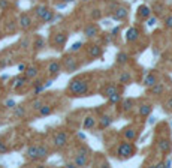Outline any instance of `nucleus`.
Segmentation results:
<instances>
[{
  "label": "nucleus",
  "mask_w": 172,
  "mask_h": 168,
  "mask_svg": "<svg viewBox=\"0 0 172 168\" xmlns=\"http://www.w3.org/2000/svg\"><path fill=\"white\" fill-rule=\"evenodd\" d=\"M88 81L84 78H75L67 86V90L72 93V96H85L88 93Z\"/></svg>",
  "instance_id": "f257e3e1"
},
{
  "label": "nucleus",
  "mask_w": 172,
  "mask_h": 168,
  "mask_svg": "<svg viewBox=\"0 0 172 168\" xmlns=\"http://www.w3.org/2000/svg\"><path fill=\"white\" fill-rule=\"evenodd\" d=\"M135 153H136V147L133 146V144H132L129 140L120 143V146L117 147V158H118L120 161L130 159Z\"/></svg>",
  "instance_id": "f03ea898"
},
{
  "label": "nucleus",
  "mask_w": 172,
  "mask_h": 168,
  "mask_svg": "<svg viewBox=\"0 0 172 168\" xmlns=\"http://www.w3.org/2000/svg\"><path fill=\"white\" fill-rule=\"evenodd\" d=\"M63 68H64V72H67V74H72V72L78 71L79 63H78V60H77L75 57H72V56H64Z\"/></svg>",
  "instance_id": "7ed1b4c3"
},
{
  "label": "nucleus",
  "mask_w": 172,
  "mask_h": 168,
  "mask_svg": "<svg viewBox=\"0 0 172 168\" xmlns=\"http://www.w3.org/2000/svg\"><path fill=\"white\" fill-rule=\"evenodd\" d=\"M67 141H69V137L64 131H59L54 137H53V143L57 149H64L67 146Z\"/></svg>",
  "instance_id": "20e7f679"
},
{
  "label": "nucleus",
  "mask_w": 172,
  "mask_h": 168,
  "mask_svg": "<svg viewBox=\"0 0 172 168\" xmlns=\"http://www.w3.org/2000/svg\"><path fill=\"white\" fill-rule=\"evenodd\" d=\"M60 71H61V63H59L56 60L48 65V75L51 78H57L60 75Z\"/></svg>",
  "instance_id": "39448f33"
},
{
  "label": "nucleus",
  "mask_w": 172,
  "mask_h": 168,
  "mask_svg": "<svg viewBox=\"0 0 172 168\" xmlns=\"http://www.w3.org/2000/svg\"><path fill=\"white\" fill-rule=\"evenodd\" d=\"M157 147H159V150H160L162 153L168 155V153L172 150V143H171L168 138H160V140L157 141Z\"/></svg>",
  "instance_id": "423d86ee"
},
{
  "label": "nucleus",
  "mask_w": 172,
  "mask_h": 168,
  "mask_svg": "<svg viewBox=\"0 0 172 168\" xmlns=\"http://www.w3.org/2000/svg\"><path fill=\"white\" fill-rule=\"evenodd\" d=\"M66 41H67V35H66V33H63V32L56 33V35H54V38H53V42H54L56 48H59V50H61V48H63V45L66 44Z\"/></svg>",
  "instance_id": "0eeeda50"
},
{
  "label": "nucleus",
  "mask_w": 172,
  "mask_h": 168,
  "mask_svg": "<svg viewBox=\"0 0 172 168\" xmlns=\"http://www.w3.org/2000/svg\"><path fill=\"white\" fill-rule=\"evenodd\" d=\"M118 92V87L115 86V84H112V83H109V84H106L105 87H102V90H100V95L103 96V98H109V96H112L114 93H117Z\"/></svg>",
  "instance_id": "6e6552de"
},
{
  "label": "nucleus",
  "mask_w": 172,
  "mask_h": 168,
  "mask_svg": "<svg viewBox=\"0 0 172 168\" xmlns=\"http://www.w3.org/2000/svg\"><path fill=\"white\" fill-rule=\"evenodd\" d=\"M87 53H88V56H90L91 59H97V57L102 56V47L97 45V44H93V45L88 47Z\"/></svg>",
  "instance_id": "1a4fd4ad"
},
{
  "label": "nucleus",
  "mask_w": 172,
  "mask_h": 168,
  "mask_svg": "<svg viewBox=\"0 0 172 168\" xmlns=\"http://www.w3.org/2000/svg\"><path fill=\"white\" fill-rule=\"evenodd\" d=\"M111 125H112V117L108 116V114H103V116H100V119H99V125H97V128H99V129H106V128H109Z\"/></svg>",
  "instance_id": "9d476101"
},
{
  "label": "nucleus",
  "mask_w": 172,
  "mask_h": 168,
  "mask_svg": "<svg viewBox=\"0 0 172 168\" xmlns=\"http://www.w3.org/2000/svg\"><path fill=\"white\" fill-rule=\"evenodd\" d=\"M30 26H32V18H30V15L21 14L20 15V27L22 30H27V29H30Z\"/></svg>",
  "instance_id": "9b49d317"
},
{
  "label": "nucleus",
  "mask_w": 172,
  "mask_h": 168,
  "mask_svg": "<svg viewBox=\"0 0 172 168\" xmlns=\"http://www.w3.org/2000/svg\"><path fill=\"white\" fill-rule=\"evenodd\" d=\"M150 17H151V9L148 6L142 5V6L138 8V18L139 20H147V18H150Z\"/></svg>",
  "instance_id": "f8f14e48"
},
{
  "label": "nucleus",
  "mask_w": 172,
  "mask_h": 168,
  "mask_svg": "<svg viewBox=\"0 0 172 168\" xmlns=\"http://www.w3.org/2000/svg\"><path fill=\"white\" fill-rule=\"evenodd\" d=\"M26 155H27V158L30 161H39V156H38L39 155V146H30L27 149Z\"/></svg>",
  "instance_id": "ddd939ff"
},
{
  "label": "nucleus",
  "mask_w": 172,
  "mask_h": 168,
  "mask_svg": "<svg viewBox=\"0 0 172 168\" xmlns=\"http://www.w3.org/2000/svg\"><path fill=\"white\" fill-rule=\"evenodd\" d=\"M97 33H99V27H97L96 24H88V26H85V29H84V35L87 38H94Z\"/></svg>",
  "instance_id": "4468645a"
},
{
  "label": "nucleus",
  "mask_w": 172,
  "mask_h": 168,
  "mask_svg": "<svg viewBox=\"0 0 172 168\" xmlns=\"http://www.w3.org/2000/svg\"><path fill=\"white\" fill-rule=\"evenodd\" d=\"M138 38H139V30H138L136 27H130V29L126 32V41H127V42H135Z\"/></svg>",
  "instance_id": "2eb2a0df"
},
{
  "label": "nucleus",
  "mask_w": 172,
  "mask_h": 168,
  "mask_svg": "<svg viewBox=\"0 0 172 168\" xmlns=\"http://www.w3.org/2000/svg\"><path fill=\"white\" fill-rule=\"evenodd\" d=\"M73 164H75L77 167H85L88 164V156L82 155V153H78L75 156V159H73Z\"/></svg>",
  "instance_id": "dca6fc26"
},
{
  "label": "nucleus",
  "mask_w": 172,
  "mask_h": 168,
  "mask_svg": "<svg viewBox=\"0 0 172 168\" xmlns=\"http://www.w3.org/2000/svg\"><path fill=\"white\" fill-rule=\"evenodd\" d=\"M126 17H127V9L126 8H117L114 15H112V18L115 21H121V20H124Z\"/></svg>",
  "instance_id": "f3484780"
},
{
  "label": "nucleus",
  "mask_w": 172,
  "mask_h": 168,
  "mask_svg": "<svg viewBox=\"0 0 172 168\" xmlns=\"http://www.w3.org/2000/svg\"><path fill=\"white\" fill-rule=\"evenodd\" d=\"M33 50L35 51H40V50H43L45 48V39L43 38H40V36H36L35 39H33Z\"/></svg>",
  "instance_id": "a211bd4d"
},
{
  "label": "nucleus",
  "mask_w": 172,
  "mask_h": 168,
  "mask_svg": "<svg viewBox=\"0 0 172 168\" xmlns=\"http://www.w3.org/2000/svg\"><path fill=\"white\" fill-rule=\"evenodd\" d=\"M163 92H165V86L162 83H156L153 87H150V93L154 96H162Z\"/></svg>",
  "instance_id": "6ab92c4d"
},
{
  "label": "nucleus",
  "mask_w": 172,
  "mask_h": 168,
  "mask_svg": "<svg viewBox=\"0 0 172 168\" xmlns=\"http://www.w3.org/2000/svg\"><path fill=\"white\" fill-rule=\"evenodd\" d=\"M96 126V119L94 116H87L84 119V122H82V128L84 129H93Z\"/></svg>",
  "instance_id": "aec40b11"
},
{
  "label": "nucleus",
  "mask_w": 172,
  "mask_h": 168,
  "mask_svg": "<svg viewBox=\"0 0 172 168\" xmlns=\"http://www.w3.org/2000/svg\"><path fill=\"white\" fill-rule=\"evenodd\" d=\"M123 135H124V138H126V140L133 141V140H136L138 132H136V129H133V128H126L124 131H123Z\"/></svg>",
  "instance_id": "412c9836"
},
{
  "label": "nucleus",
  "mask_w": 172,
  "mask_h": 168,
  "mask_svg": "<svg viewBox=\"0 0 172 168\" xmlns=\"http://www.w3.org/2000/svg\"><path fill=\"white\" fill-rule=\"evenodd\" d=\"M26 81H27L26 75H24V77H17V78H14V81H12L11 87H12L14 90H18L20 87H22L24 84H26Z\"/></svg>",
  "instance_id": "4be33fe9"
},
{
  "label": "nucleus",
  "mask_w": 172,
  "mask_h": 168,
  "mask_svg": "<svg viewBox=\"0 0 172 168\" xmlns=\"http://www.w3.org/2000/svg\"><path fill=\"white\" fill-rule=\"evenodd\" d=\"M156 83H157V77H156L154 74H148V75L144 78V86H145V87H148V89L153 87Z\"/></svg>",
  "instance_id": "5701e85b"
},
{
  "label": "nucleus",
  "mask_w": 172,
  "mask_h": 168,
  "mask_svg": "<svg viewBox=\"0 0 172 168\" xmlns=\"http://www.w3.org/2000/svg\"><path fill=\"white\" fill-rule=\"evenodd\" d=\"M24 75H26L27 80H33L35 77H38V68L36 66H27L26 72H24Z\"/></svg>",
  "instance_id": "b1692460"
},
{
  "label": "nucleus",
  "mask_w": 172,
  "mask_h": 168,
  "mask_svg": "<svg viewBox=\"0 0 172 168\" xmlns=\"http://www.w3.org/2000/svg\"><path fill=\"white\" fill-rule=\"evenodd\" d=\"M151 110H153L151 105H148V104H142V105L139 107V116H141V117H148V116L151 114Z\"/></svg>",
  "instance_id": "393cba45"
},
{
  "label": "nucleus",
  "mask_w": 172,
  "mask_h": 168,
  "mask_svg": "<svg viewBox=\"0 0 172 168\" xmlns=\"http://www.w3.org/2000/svg\"><path fill=\"white\" fill-rule=\"evenodd\" d=\"M130 81H132V75L129 74L127 71H124V72H121L120 74V77H118V83H121V84H130Z\"/></svg>",
  "instance_id": "a878e982"
},
{
  "label": "nucleus",
  "mask_w": 172,
  "mask_h": 168,
  "mask_svg": "<svg viewBox=\"0 0 172 168\" xmlns=\"http://www.w3.org/2000/svg\"><path fill=\"white\" fill-rule=\"evenodd\" d=\"M48 155H50V150H48V147L45 146V144H39V161H45L48 158Z\"/></svg>",
  "instance_id": "bb28decb"
},
{
  "label": "nucleus",
  "mask_w": 172,
  "mask_h": 168,
  "mask_svg": "<svg viewBox=\"0 0 172 168\" xmlns=\"http://www.w3.org/2000/svg\"><path fill=\"white\" fill-rule=\"evenodd\" d=\"M133 108V99H123L121 101V110L123 113H129Z\"/></svg>",
  "instance_id": "cd10ccee"
},
{
  "label": "nucleus",
  "mask_w": 172,
  "mask_h": 168,
  "mask_svg": "<svg viewBox=\"0 0 172 168\" xmlns=\"http://www.w3.org/2000/svg\"><path fill=\"white\" fill-rule=\"evenodd\" d=\"M24 116H26V107H22V105H17V107L14 108V117L21 119V117H24Z\"/></svg>",
  "instance_id": "c85d7f7f"
},
{
  "label": "nucleus",
  "mask_w": 172,
  "mask_h": 168,
  "mask_svg": "<svg viewBox=\"0 0 172 168\" xmlns=\"http://www.w3.org/2000/svg\"><path fill=\"white\" fill-rule=\"evenodd\" d=\"M46 12H48V8H46V6H43V5H42V6H36V8H35V15H36L38 18H42Z\"/></svg>",
  "instance_id": "c756f323"
},
{
  "label": "nucleus",
  "mask_w": 172,
  "mask_h": 168,
  "mask_svg": "<svg viewBox=\"0 0 172 168\" xmlns=\"http://www.w3.org/2000/svg\"><path fill=\"white\" fill-rule=\"evenodd\" d=\"M127 62H129V54H127V53H118V54H117V63L124 65V63H127Z\"/></svg>",
  "instance_id": "7c9ffc66"
},
{
  "label": "nucleus",
  "mask_w": 172,
  "mask_h": 168,
  "mask_svg": "<svg viewBox=\"0 0 172 168\" xmlns=\"http://www.w3.org/2000/svg\"><path fill=\"white\" fill-rule=\"evenodd\" d=\"M108 102L109 104H112V105H117V104H120L121 102V95L117 92V93H114L112 96H109L108 98Z\"/></svg>",
  "instance_id": "2f4dec72"
},
{
  "label": "nucleus",
  "mask_w": 172,
  "mask_h": 168,
  "mask_svg": "<svg viewBox=\"0 0 172 168\" xmlns=\"http://www.w3.org/2000/svg\"><path fill=\"white\" fill-rule=\"evenodd\" d=\"M38 113H39V116H42V117H45V116H50V114L53 113V107H51V105H43V107H42V108H40Z\"/></svg>",
  "instance_id": "473e14b6"
},
{
  "label": "nucleus",
  "mask_w": 172,
  "mask_h": 168,
  "mask_svg": "<svg viewBox=\"0 0 172 168\" xmlns=\"http://www.w3.org/2000/svg\"><path fill=\"white\" fill-rule=\"evenodd\" d=\"M40 20H42V23H51V21L54 20V12H53L51 9H48V12H46Z\"/></svg>",
  "instance_id": "72a5a7b5"
},
{
  "label": "nucleus",
  "mask_w": 172,
  "mask_h": 168,
  "mask_svg": "<svg viewBox=\"0 0 172 168\" xmlns=\"http://www.w3.org/2000/svg\"><path fill=\"white\" fill-rule=\"evenodd\" d=\"M43 105H45V104L42 102V99H35V101L32 102V110H33V111H39Z\"/></svg>",
  "instance_id": "f704fd0d"
},
{
  "label": "nucleus",
  "mask_w": 172,
  "mask_h": 168,
  "mask_svg": "<svg viewBox=\"0 0 172 168\" xmlns=\"http://www.w3.org/2000/svg\"><path fill=\"white\" fill-rule=\"evenodd\" d=\"M84 47V44L81 42V41H78V42H75V44H73L72 47H70V53H75V51H78V50H81V48Z\"/></svg>",
  "instance_id": "c9c22d12"
},
{
  "label": "nucleus",
  "mask_w": 172,
  "mask_h": 168,
  "mask_svg": "<svg viewBox=\"0 0 172 168\" xmlns=\"http://www.w3.org/2000/svg\"><path fill=\"white\" fill-rule=\"evenodd\" d=\"M165 27L172 30V14H169L166 18H165Z\"/></svg>",
  "instance_id": "e433bc0d"
},
{
  "label": "nucleus",
  "mask_w": 172,
  "mask_h": 168,
  "mask_svg": "<svg viewBox=\"0 0 172 168\" xmlns=\"http://www.w3.org/2000/svg\"><path fill=\"white\" fill-rule=\"evenodd\" d=\"M8 152H9V146L3 140H0V153H8Z\"/></svg>",
  "instance_id": "4c0bfd02"
},
{
  "label": "nucleus",
  "mask_w": 172,
  "mask_h": 168,
  "mask_svg": "<svg viewBox=\"0 0 172 168\" xmlns=\"http://www.w3.org/2000/svg\"><path fill=\"white\" fill-rule=\"evenodd\" d=\"M45 89H46V86H45V84L36 86V87H35V90H33V95H39V93H42V92H43Z\"/></svg>",
  "instance_id": "58836bf2"
},
{
  "label": "nucleus",
  "mask_w": 172,
  "mask_h": 168,
  "mask_svg": "<svg viewBox=\"0 0 172 168\" xmlns=\"http://www.w3.org/2000/svg\"><path fill=\"white\" fill-rule=\"evenodd\" d=\"M165 110H166V111H172V96L165 102Z\"/></svg>",
  "instance_id": "ea45409f"
},
{
  "label": "nucleus",
  "mask_w": 172,
  "mask_h": 168,
  "mask_svg": "<svg viewBox=\"0 0 172 168\" xmlns=\"http://www.w3.org/2000/svg\"><path fill=\"white\" fill-rule=\"evenodd\" d=\"M5 105H6L8 108H15V107H17V104H15L14 99H8V101L5 102Z\"/></svg>",
  "instance_id": "a19ab883"
},
{
  "label": "nucleus",
  "mask_w": 172,
  "mask_h": 168,
  "mask_svg": "<svg viewBox=\"0 0 172 168\" xmlns=\"http://www.w3.org/2000/svg\"><path fill=\"white\" fill-rule=\"evenodd\" d=\"M91 18H94V20L100 18V11H99V9H93V12H91Z\"/></svg>",
  "instance_id": "79ce46f5"
},
{
  "label": "nucleus",
  "mask_w": 172,
  "mask_h": 168,
  "mask_svg": "<svg viewBox=\"0 0 172 168\" xmlns=\"http://www.w3.org/2000/svg\"><path fill=\"white\" fill-rule=\"evenodd\" d=\"M156 21H157V18H156V17H150V18H147V24H148V26H154Z\"/></svg>",
  "instance_id": "37998d69"
},
{
  "label": "nucleus",
  "mask_w": 172,
  "mask_h": 168,
  "mask_svg": "<svg viewBox=\"0 0 172 168\" xmlns=\"http://www.w3.org/2000/svg\"><path fill=\"white\" fill-rule=\"evenodd\" d=\"M26 69H27V66L24 65V63H20V65H18V71H21V72H26Z\"/></svg>",
  "instance_id": "c03bdc74"
},
{
  "label": "nucleus",
  "mask_w": 172,
  "mask_h": 168,
  "mask_svg": "<svg viewBox=\"0 0 172 168\" xmlns=\"http://www.w3.org/2000/svg\"><path fill=\"white\" fill-rule=\"evenodd\" d=\"M8 5H9V3L6 2V0H0V8H2V9H3V8H6Z\"/></svg>",
  "instance_id": "a18cd8bd"
},
{
  "label": "nucleus",
  "mask_w": 172,
  "mask_h": 168,
  "mask_svg": "<svg viewBox=\"0 0 172 168\" xmlns=\"http://www.w3.org/2000/svg\"><path fill=\"white\" fill-rule=\"evenodd\" d=\"M20 44H21V45H24V48H27V47H29V41H27V39H22Z\"/></svg>",
  "instance_id": "49530a36"
},
{
  "label": "nucleus",
  "mask_w": 172,
  "mask_h": 168,
  "mask_svg": "<svg viewBox=\"0 0 172 168\" xmlns=\"http://www.w3.org/2000/svg\"><path fill=\"white\" fill-rule=\"evenodd\" d=\"M118 32H120V27H115V29H114V30L111 32V36H115V35H117Z\"/></svg>",
  "instance_id": "de8ad7c7"
},
{
  "label": "nucleus",
  "mask_w": 172,
  "mask_h": 168,
  "mask_svg": "<svg viewBox=\"0 0 172 168\" xmlns=\"http://www.w3.org/2000/svg\"><path fill=\"white\" fill-rule=\"evenodd\" d=\"M40 84H42V81H40V80H36V81L33 83V87H36V86H40Z\"/></svg>",
  "instance_id": "09e8293b"
},
{
  "label": "nucleus",
  "mask_w": 172,
  "mask_h": 168,
  "mask_svg": "<svg viewBox=\"0 0 172 168\" xmlns=\"http://www.w3.org/2000/svg\"><path fill=\"white\" fill-rule=\"evenodd\" d=\"M78 137H79V138H81V140H85V135H84V134H82V132H79V134H78Z\"/></svg>",
  "instance_id": "8fccbe9b"
},
{
  "label": "nucleus",
  "mask_w": 172,
  "mask_h": 168,
  "mask_svg": "<svg viewBox=\"0 0 172 168\" xmlns=\"http://www.w3.org/2000/svg\"><path fill=\"white\" fill-rule=\"evenodd\" d=\"M63 2H64V3H73L75 0H63Z\"/></svg>",
  "instance_id": "3c124183"
},
{
  "label": "nucleus",
  "mask_w": 172,
  "mask_h": 168,
  "mask_svg": "<svg viewBox=\"0 0 172 168\" xmlns=\"http://www.w3.org/2000/svg\"><path fill=\"white\" fill-rule=\"evenodd\" d=\"M84 2H87V0H84Z\"/></svg>",
  "instance_id": "603ef678"
}]
</instances>
